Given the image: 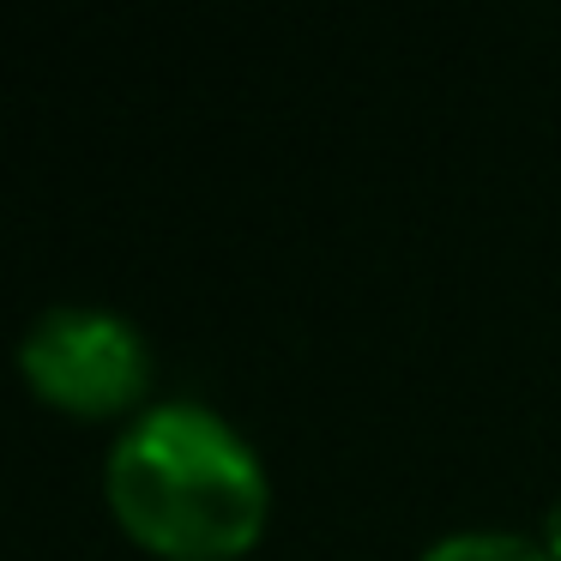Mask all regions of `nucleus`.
<instances>
[{
	"label": "nucleus",
	"instance_id": "1",
	"mask_svg": "<svg viewBox=\"0 0 561 561\" xmlns=\"http://www.w3.org/2000/svg\"><path fill=\"white\" fill-rule=\"evenodd\" d=\"M103 501L163 561H230L260 543L272 483L260 447L206 399H151L103 453Z\"/></svg>",
	"mask_w": 561,
	"mask_h": 561
},
{
	"label": "nucleus",
	"instance_id": "2",
	"mask_svg": "<svg viewBox=\"0 0 561 561\" xmlns=\"http://www.w3.org/2000/svg\"><path fill=\"white\" fill-rule=\"evenodd\" d=\"M19 375L43 404L73 416L134 411L151 387V339L103 302H55L19 332Z\"/></svg>",
	"mask_w": 561,
	"mask_h": 561
},
{
	"label": "nucleus",
	"instance_id": "3",
	"mask_svg": "<svg viewBox=\"0 0 561 561\" xmlns=\"http://www.w3.org/2000/svg\"><path fill=\"white\" fill-rule=\"evenodd\" d=\"M416 561H556V556H549L543 537H531V531L465 525V531H440L435 543H423Z\"/></svg>",
	"mask_w": 561,
	"mask_h": 561
},
{
	"label": "nucleus",
	"instance_id": "4",
	"mask_svg": "<svg viewBox=\"0 0 561 561\" xmlns=\"http://www.w3.org/2000/svg\"><path fill=\"white\" fill-rule=\"evenodd\" d=\"M537 537H543V549L561 561V495L549 501V513H543V531H537Z\"/></svg>",
	"mask_w": 561,
	"mask_h": 561
}]
</instances>
